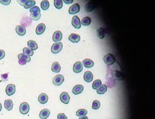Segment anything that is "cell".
<instances>
[{"label": "cell", "mask_w": 155, "mask_h": 119, "mask_svg": "<svg viewBox=\"0 0 155 119\" xmlns=\"http://www.w3.org/2000/svg\"><path fill=\"white\" fill-rule=\"evenodd\" d=\"M104 60L106 65H112L116 62V58L113 54H108L104 56Z\"/></svg>", "instance_id": "6da1fadb"}, {"label": "cell", "mask_w": 155, "mask_h": 119, "mask_svg": "<svg viewBox=\"0 0 155 119\" xmlns=\"http://www.w3.org/2000/svg\"><path fill=\"white\" fill-rule=\"evenodd\" d=\"M63 48V44L61 42H58L52 45L51 47V52L53 54H58L61 51Z\"/></svg>", "instance_id": "7a4b0ae2"}, {"label": "cell", "mask_w": 155, "mask_h": 119, "mask_svg": "<svg viewBox=\"0 0 155 119\" xmlns=\"http://www.w3.org/2000/svg\"><path fill=\"white\" fill-rule=\"evenodd\" d=\"M30 110V106L27 102H23L20 104L19 107V110L22 114H28Z\"/></svg>", "instance_id": "3957f363"}, {"label": "cell", "mask_w": 155, "mask_h": 119, "mask_svg": "<svg viewBox=\"0 0 155 119\" xmlns=\"http://www.w3.org/2000/svg\"><path fill=\"white\" fill-rule=\"evenodd\" d=\"M64 81V77L62 75H58L55 76L53 79V84L56 85V86H59L61 85Z\"/></svg>", "instance_id": "277c9868"}, {"label": "cell", "mask_w": 155, "mask_h": 119, "mask_svg": "<svg viewBox=\"0 0 155 119\" xmlns=\"http://www.w3.org/2000/svg\"><path fill=\"white\" fill-rule=\"evenodd\" d=\"M15 91H16V87H15V85L12 84H8L6 87L5 92L8 96H11V95L14 94Z\"/></svg>", "instance_id": "5b68a950"}, {"label": "cell", "mask_w": 155, "mask_h": 119, "mask_svg": "<svg viewBox=\"0 0 155 119\" xmlns=\"http://www.w3.org/2000/svg\"><path fill=\"white\" fill-rule=\"evenodd\" d=\"M80 10V6L79 4H75L71 5L69 8V12L70 14H75L79 13Z\"/></svg>", "instance_id": "8992f818"}, {"label": "cell", "mask_w": 155, "mask_h": 119, "mask_svg": "<svg viewBox=\"0 0 155 119\" xmlns=\"http://www.w3.org/2000/svg\"><path fill=\"white\" fill-rule=\"evenodd\" d=\"M60 99H61V102L65 103V104H67L69 103L70 97L69 93L66 92H63L61 94L60 96Z\"/></svg>", "instance_id": "52a82bcc"}, {"label": "cell", "mask_w": 155, "mask_h": 119, "mask_svg": "<svg viewBox=\"0 0 155 119\" xmlns=\"http://www.w3.org/2000/svg\"><path fill=\"white\" fill-rule=\"evenodd\" d=\"M71 24L75 29H80L81 27V21L77 16H74L71 20Z\"/></svg>", "instance_id": "ba28073f"}, {"label": "cell", "mask_w": 155, "mask_h": 119, "mask_svg": "<svg viewBox=\"0 0 155 119\" xmlns=\"http://www.w3.org/2000/svg\"><path fill=\"white\" fill-rule=\"evenodd\" d=\"M83 65L81 62L79 61L75 62L74 66H73V71L74 73H79L83 70Z\"/></svg>", "instance_id": "9c48e42d"}, {"label": "cell", "mask_w": 155, "mask_h": 119, "mask_svg": "<svg viewBox=\"0 0 155 119\" xmlns=\"http://www.w3.org/2000/svg\"><path fill=\"white\" fill-rule=\"evenodd\" d=\"M62 33L61 31H56V32L54 33L53 37H52V39H53L54 41H55L56 42H58V41H60L62 40Z\"/></svg>", "instance_id": "30bf717a"}, {"label": "cell", "mask_w": 155, "mask_h": 119, "mask_svg": "<svg viewBox=\"0 0 155 119\" xmlns=\"http://www.w3.org/2000/svg\"><path fill=\"white\" fill-rule=\"evenodd\" d=\"M45 30V25L44 23H40L36 27V32L37 35L42 34Z\"/></svg>", "instance_id": "8fae6325"}, {"label": "cell", "mask_w": 155, "mask_h": 119, "mask_svg": "<svg viewBox=\"0 0 155 119\" xmlns=\"http://www.w3.org/2000/svg\"><path fill=\"white\" fill-rule=\"evenodd\" d=\"M38 100L39 102L41 104H45L48 101V95L45 93H42L38 97Z\"/></svg>", "instance_id": "7c38bea8"}, {"label": "cell", "mask_w": 155, "mask_h": 119, "mask_svg": "<svg viewBox=\"0 0 155 119\" xmlns=\"http://www.w3.org/2000/svg\"><path fill=\"white\" fill-rule=\"evenodd\" d=\"M84 89V87L82 85H76L73 88L72 92L74 95H79L83 91Z\"/></svg>", "instance_id": "4fadbf2b"}, {"label": "cell", "mask_w": 155, "mask_h": 119, "mask_svg": "<svg viewBox=\"0 0 155 119\" xmlns=\"http://www.w3.org/2000/svg\"><path fill=\"white\" fill-rule=\"evenodd\" d=\"M69 40L72 42H78L80 40V36L79 34H75V33H72L70 35L69 37Z\"/></svg>", "instance_id": "5bb4252c"}, {"label": "cell", "mask_w": 155, "mask_h": 119, "mask_svg": "<svg viewBox=\"0 0 155 119\" xmlns=\"http://www.w3.org/2000/svg\"><path fill=\"white\" fill-rule=\"evenodd\" d=\"M50 114V111L48 109H44L40 113V117L41 119H46Z\"/></svg>", "instance_id": "9a60e30c"}, {"label": "cell", "mask_w": 155, "mask_h": 119, "mask_svg": "<svg viewBox=\"0 0 155 119\" xmlns=\"http://www.w3.org/2000/svg\"><path fill=\"white\" fill-rule=\"evenodd\" d=\"M84 79L87 83H90L93 80V74L90 71H87L85 72L84 75Z\"/></svg>", "instance_id": "2e32d148"}, {"label": "cell", "mask_w": 155, "mask_h": 119, "mask_svg": "<svg viewBox=\"0 0 155 119\" xmlns=\"http://www.w3.org/2000/svg\"><path fill=\"white\" fill-rule=\"evenodd\" d=\"M16 32L17 34L19 35V36H23L26 34V30L24 26H21V25H18V26H17L16 27Z\"/></svg>", "instance_id": "e0dca14e"}, {"label": "cell", "mask_w": 155, "mask_h": 119, "mask_svg": "<svg viewBox=\"0 0 155 119\" xmlns=\"http://www.w3.org/2000/svg\"><path fill=\"white\" fill-rule=\"evenodd\" d=\"M13 103L12 101L11 100V99H7V100L5 101L4 107L8 111L11 110L13 108Z\"/></svg>", "instance_id": "ac0fdd59"}, {"label": "cell", "mask_w": 155, "mask_h": 119, "mask_svg": "<svg viewBox=\"0 0 155 119\" xmlns=\"http://www.w3.org/2000/svg\"><path fill=\"white\" fill-rule=\"evenodd\" d=\"M51 69L54 73H59L61 70V66L58 62H55L52 64Z\"/></svg>", "instance_id": "d6986e66"}, {"label": "cell", "mask_w": 155, "mask_h": 119, "mask_svg": "<svg viewBox=\"0 0 155 119\" xmlns=\"http://www.w3.org/2000/svg\"><path fill=\"white\" fill-rule=\"evenodd\" d=\"M83 65L87 68H91L94 66V63L91 59H86L83 61Z\"/></svg>", "instance_id": "ffe728a7"}, {"label": "cell", "mask_w": 155, "mask_h": 119, "mask_svg": "<svg viewBox=\"0 0 155 119\" xmlns=\"http://www.w3.org/2000/svg\"><path fill=\"white\" fill-rule=\"evenodd\" d=\"M28 45L29 48L31 49L32 51H35L37 50L38 45L37 42L33 40H29L28 42Z\"/></svg>", "instance_id": "44dd1931"}, {"label": "cell", "mask_w": 155, "mask_h": 119, "mask_svg": "<svg viewBox=\"0 0 155 119\" xmlns=\"http://www.w3.org/2000/svg\"><path fill=\"white\" fill-rule=\"evenodd\" d=\"M18 59L19 60H22L25 62H29L31 60V58L29 56L24 54H20L18 55Z\"/></svg>", "instance_id": "7402d4cb"}, {"label": "cell", "mask_w": 155, "mask_h": 119, "mask_svg": "<svg viewBox=\"0 0 155 119\" xmlns=\"http://www.w3.org/2000/svg\"><path fill=\"white\" fill-rule=\"evenodd\" d=\"M108 87L105 84H102L97 89V93L98 94H104L107 91Z\"/></svg>", "instance_id": "603a6c76"}, {"label": "cell", "mask_w": 155, "mask_h": 119, "mask_svg": "<svg viewBox=\"0 0 155 119\" xmlns=\"http://www.w3.org/2000/svg\"><path fill=\"white\" fill-rule=\"evenodd\" d=\"M95 8V4L92 3H88L85 6V11L87 12H90L93 11Z\"/></svg>", "instance_id": "cb8c5ba5"}, {"label": "cell", "mask_w": 155, "mask_h": 119, "mask_svg": "<svg viewBox=\"0 0 155 119\" xmlns=\"http://www.w3.org/2000/svg\"><path fill=\"white\" fill-rule=\"evenodd\" d=\"M81 25H83V26H89L91 23V19L90 17H85L83 18L82 20H81Z\"/></svg>", "instance_id": "d4e9b609"}, {"label": "cell", "mask_w": 155, "mask_h": 119, "mask_svg": "<svg viewBox=\"0 0 155 119\" xmlns=\"http://www.w3.org/2000/svg\"><path fill=\"white\" fill-rule=\"evenodd\" d=\"M36 4V1H33V0H28V1H26V3L24 4V8L25 9H29L30 8H32Z\"/></svg>", "instance_id": "484cf974"}, {"label": "cell", "mask_w": 155, "mask_h": 119, "mask_svg": "<svg viewBox=\"0 0 155 119\" xmlns=\"http://www.w3.org/2000/svg\"><path fill=\"white\" fill-rule=\"evenodd\" d=\"M97 36L100 39H103L105 36V30L104 28L98 29L97 30Z\"/></svg>", "instance_id": "4316f807"}, {"label": "cell", "mask_w": 155, "mask_h": 119, "mask_svg": "<svg viewBox=\"0 0 155 119\" xmlns=\"http://www.w3.org/2000/svg\"><path fill=\"white\" fill-rule=\"evenodd\" d=\"M49 7V2L46 1V0H44V1H42L41 2V8L44 11L47 10Z\"/></svg>", "instance_id": "83f0119b"}, {"label": "cell", "mask_w": 155, "mask_h": 119, "mask_svg": "<svg viewBox=\"0 0 155 119\" xmlns=\"http://www.w3.org/2000/svg\"><path fill=\"white\" fill-rule=\"evenodd\" d=\"M87 113H88V112H87V110H86V109H79V110L77 111L76 115L79 117L86 116Z\"/></svg>", "instance_id": "f1b7e54d"}, {"label": "cell", "mask_w": 155, "mask_h": 119, "mask_svg": "<svg viewBox=\"0 0 155 119\" xmlns=\"http://www.w3.org/2000/svg\"><path fill=\"white\" fill-rule=\"evenodd\" d=\"M23 54H26L29 56H32L34 54L33 51H32L29 48H27V47L24 48L23 50Z\"/></svg>", "instance_id": "f546056e"}, {"label": "cell", "mask_w": 155, "mask_h": 119, "mask_svg": "<svg viewBox=\"0 0 155 119\" xmlns=\"http://www.w3.org/2000/svg\"><path fill=\"white\" fill-rule=\"evenodd\" d=\"M41 16V13H32L30 14V17L34 20H38Z\"/></svg>", "instance_id": "4dcf8cb0"}, {"label": "cell", "mask_w": 155, "mask_h": 119, "mask_svg": "<svg viewBox=\"0 0 155 119\" xmlns=\"http://www.w3.org/2000/svg\"><path fill=\"white\" fill-rule=\"evenodd\" d=\"M102 85V81L100 80H96L93 83L92 88L94 89H97Z\"/></svg>", "instance_id": "1f68e13d"}, {"label": "cell", "mask_w": 155, "mask_h": 119, "mask_svg": "<svg viewBox=\"0 0 155 119\" xmlns=\"http://www.w3.org/2000/svg\"><path fill=\"white\" fill-rule=\"evenodd\" d=\"M54 5H55L56 8L61 9L63 7V2L61 0H55Z\"/></svg>", "instance_id": "d6a6232c"}, {"label": "cell", "mask_w": 155, "mask_h": 119, "mask_svg": "<svg viewBox=\"0 0 155 119\" xmlns=\"http://www.w3.org/2000/svg\"><path fill=\"white\" fill-rule=\"evenodd\" d=\"M100 103L99 101L95 100L92 103V109L94 110H96L100 108Z\"/></svg>", "instance_id": "836d02e7"}, {"label": "cell", "mask_w": 155, "mask_h": 119, "mask_svg": "<svg viewBox=\"0 0 155 119\" xmlns=\"http://www.w3.org/2000/svg\"><path fill=\"white\" fill-rule=\"evenodd\" d=\"M30 12L31 13H40V9L37 6H34L32 8H31L30 9Z\"/></svg>", "instance_id": "e575fe53"}, {"label": "cell", "mask_w": 155, "mask_h": 119, "mask_svg": "<svg viewBox=\"0 0 155 119\" xmlns=\"http://www.w3.org/2000/svg\"><path fill=\"white\" fill-rule=\"evenodd\" d=\"M11 1V0H0V3H1L2 4L8 5L10 4Z\"/></svg>", "instance_id": "d590c367"}, {"label": "cell", "mask_w": 155, "mask_h": 119, "mask_svg": "<svg viewBox=\"0 0 155 119\" xmlns=\"http://www.w3.org/2000/svg\"><path fill=\"white\" fill-rule=\"evenodd\" d=\"M58 119H67V116L64 113H59L58 114Z\"/></svg>", "instance_id": "8d00e7d4"}, {"label": "cell", "mask_w": 155, "mask_h": 119, "mask_svg": "<svg viewBox=\"0 0 155 119\" xmlns=\"http://www.w3.org/2000/svg\"><path fill=\"white\" fill-rule=\"evenodd\" d=\"M5 56V52L4 50H0V60L3 59Z\"/></svg>", "instance_id": "74e56055"}, {"label": "cell", "mask_w": 155, "mask_h": 119, "mask_svg": "<svg viewBox=\"0 0 155 119\" xmlns=\"http://www.w3.org/2000/svg\"><path fill=\"white\" fill-rule=\"evenodd\" d=\"M27 0H23V1H17V3H18L19 4H20L21 5H24V4L26 3Z\"/></svg>", "instance_id": "f35d334b"}, {"label": "cell", "mask_w": 155, "mask_h": 119, "mask_svg": "<svg viewBox=\"0 0 155 119\" xmlns=\"http://www.w3.org/2000/svg\"><path fill=\"white\" fill-rule=\"evenodd\" d=\"M63 1L65 2L66 4H71L73 2V0H67V1H66V0H64Z\"/></svg>", "instance_id": "ab89813d"}, {"label": "cell", "mask_w": 155, "mask_h": 119, "mask_svg": "<svg viewBox=\"0 0 155 119\" xmlns=\"http://www.w3.org/2000/svg\"><path fill=\"white\" fill-rule=\"evenodd\" d=\"M79 119H88V117L86 116H83L80 117Z\"/></svg>", "instance_id": "60d3db41"}, {"label": "cell", "mask_w": 155, "mask_h": 119, "mask_svg": "<svg viewBox=\"0 0 155 119\" xmlns=\"http://www.w3.org/2000/svg\"><path fill=\"white\" fill-rule=\"evenodd\" d=\"M19 63L20 64V65H25L26 62H25L24 61H22V60H19Z\"/></svg>", "instance_id": "b9f144b4"}, {"label": "cell", "mask_w": 155, "mask_h": 119, "mask_svg": "<svg viewBox=\"0 0 155 119\" xmlns=\"http://www.w3.org/2000/svg\"><path fill=\"white\" fill-rule=\"evenodd\" d=\"M2 110V105H1V103H0V112H1Z\"/></svg>", "instance_id": "7bdbcfd3"}]
</instances>
